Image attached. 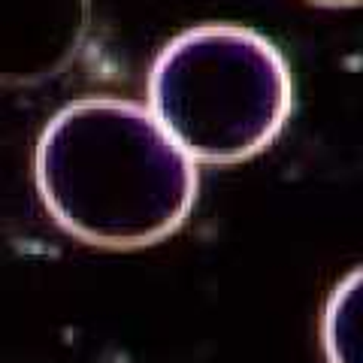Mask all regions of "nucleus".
I'll list each match as a JSON object with an SVG mask.
<instances>
[{
	"label": "nucleus",
	"instance_id": "obj_5",
	"mask_svg": "<svg viewBox=\"0 0 363 363\" xmlns=\"http://www.w3.org/2000/svg\"><path fill=\"white\" fill-rule=\"evenodd\" d=\"M309 4H318V6H333V9H339V6H360V0H309Z\"/></svg>",
	"mask_w": 363,
	"mask_h": 363
},
{
	"label": "nucleus",
	"instance_id": "obj_2",
	"mask_svg": "<svg viewBox=\"0 0 363 363\" xmlns=\"http://www.w3.org/2000/svg\"><path fill=\"white\" fill-rule=\"evenodd\" d=\"M149 112L194 164H242L285 130L294 79L264 33L227 21L197 25L157 52Z\"/></svg>",
	"mask_w": 363,
	"mask_h": 363
},
{
	"label": "nucleus",
	"instance_id": "obj_3",
	"mask_svg": "<svg viewBox=\"0 0 363 363\" xmlns=\"http://www.w3.org/2000/svg\"><path fill=\"white\" fill-rule=\"evenodd\" d=\"M91 30V0H0V85L30 88L70 67Z\"/></svg>",
	"mask_w": 363,
	"mask_h": 363
},
{
	"label": "nucleus",
	"instance_id": "obj_4",
	"mask_svg": "<svg viewBox=\"0 0 363 363\" xmlns=\"http://www.w3.org/2000/svg\"><path fill=\"white\" fill-rule=\"evenodd\" d=\"M321 339L330 363H357L360 357V269L333 288L324 306Z\"/></svg>",
	"mask_w": 363,
	"mask_h": 363
},
{
	"label": "nucleus",
	"instance_id": "obj_1",
	"mask_svg": "<svg viewBox=\"0 0 363 363\" xmlns=\"http://www.w3.org/2000/svg\"><path fill=\"white\" fill-rule=\"evenodd\" d=\"M45 212L100 248L173 236L197 200V164L136 100L82 97L55 112L33 157Z\"/></svg>",
	"mask_w": 363,
	"mask_h": 363
}]
</instances>
